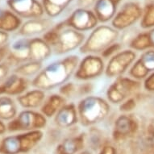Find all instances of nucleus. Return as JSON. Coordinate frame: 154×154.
Returning <instances> with one entry per match:
<instances>
[{
	"instance_id": "1",
	"label": "nucleus",
	"mask_w": 154,
	"mask_h": 154,
	"mask_svg": "<svg viewBox=\"0 0 154 154\" xmlns=\"http://www.w3.org/2000/svg\"><path fill=\"white\" fill-rule=\"evenodd\" d=\"M80 62L77 55L67 56L42 69L32 81V86L41 91H51L65 85L74 74Z\"/></svg>"
},
{
	"instance_id": "2",
	"label": "nucleus",
	"mask_w": 154,
	"mask_h": 154,
	"mask_svg": "<svg viewBox=\"0 0 154 154\" xmlns=\"http://www.w3.org/2000/svg\"><path fill=\"white\" fill-rule=\"evenodd\" d=\"M9 47L7 57L8 65L20 66L29 61L42 62L53 51L43 38H23L13 42Z\"/></svg>"
},
{
	"instance_id": "3",
	"label": "nucleus",
	"mask_w": 154,
	"mask_h": 154,
	"mask_svg": "<svg viewBox=\"0 0 154 154\" xmlns=\"http://www.w3.org/2000/svg\"><path fill=\"white\" fill-rule=\"evenodd\" d=\"M43 39L57 55H63L80 48L85 41L83 33L69 28L62 23L48 30Z\"/></svg>"
},
{
	"instance_id": "4",
	"label": "nucleus",
	"mask_w": 154,
	"mask_h": 154,
	"mask_svg": "<svg viewBox=\"0 0 154 154\" xmlns=\"http://www.w3.org/2000/svg\"><path fill=\"white\" fill-rule=\"evenodd\" d=\"M79 120L83 126H91L106 119L110 112V105L98 96H86L77 107Z\"/></svg>"
},
{
	"instance_id": "5",
	"label": "nucleus",
	"mask_w": 154,
	"mask_h": 154,
	"mask_svg": "<svg viewBox=\"0 0 154 154\" xmlns=\"http://www.w3.org/2000/svg\"><path fill=\"white\" fill-rule=\"evenodd\" d=\"M119 37L117 29L109 26H99L90 34L79 50L84 54H95L103 53L109 46L113 45Z\"/></svg>"
},
{
	"instance_id": "6",
	"label": "nucleus",
	"mask_w": 154,
	"mask_h": 154,
	"mask_svg": "<svg viewBox=\"0 0 154 154\" xmlns=\"http://www.w3.org/2000/svg\"><path fill=\"white\" fill-rule=\"evenodd\" d=\"M42 136V131L35 130L27 133L8 137L3 140L0 147V152L6 154H15L20 152L28 151L37 144Z\"/></svg>"
},
{
	"instance_id": "7",
	"label": "nucleus",
	"mask_w": 154,
	"mask_h": 154,
	"mask_svg": "<svg viewBox=\"0 0 154 154\" xmlns=\"http://www.w3.org/2000/svg\"><path fill=\"white\" fill-rule=\"evenodd\" d=\"M46 117L42 113L31 110H24L9 122L8 128L10 131H35L45 128Z\"/></svg>"
},
{
	"instance_id": "8",
	"label": "nucleus",
	"mask_w": 154,
	"mask_h": 154,
	"mask_svg": "<svg viewBox=\"0 0 154 154\" xmlns=\"http://www.w3.org/2000/svg\"><path fill=\"white\" fill-rule=\"evenodd\" d=\"M104 67V61L102 57L89 54L79 62L73 76L76 79L83 81L96 79L103 73Z\"/></svg>"
},
{
	"instance_id": "9",
	"label": "nucleus",
	"mask_w": 154,
	"mask_h": 154,
	"mask_svg": "<svg viewBox=\"0 0 154 154\" xmlns=\"http://www.w3.org/2000/svg\"><path fill=\"white\" fill-rule=\"evenodd\" d=\"M139 87V82L128 78L119 77L106 91L109 102L114 104L122 103Z\"/></svg>"
},
{
	"instance_id": "10",
	"label": "nucleus",
	"mask_w": 154,
	"mask_h": 154,
	"mask_svg": "<svg viewBox=\"0 0 154 154\" xmlns=\"http://www.w3.org/2000/svg\"><path fill=\"white\" fill-rule=\"evenodd\" d=\"M136 58V53L131 50L118 52L112 56L106 66L105 74L109 78L121 77Z\"/></svg>"
},
{
	"instance_id": "11",
	"label": "nucleus",
	"mask_w": 154,
	"mask_h": 154,
	"mask_svg": "<svg viewBox=\"0 0 154 154\" xmlns=\"http://www.w3.org/2000/svg\"><path fill=\"white\" fill-rule=\"evenodd\" d=\"M64 23L69 28L81 32L95 28L98 23V19L94 12L84 8H80L73 12Z\"/></svg>"
},
{
	"instance_id": "12",
	"label": "nucleus",
	"mask_w": 154,
	"mask_h": 154,
	"mask_svg": "<svg viewBox=\"0 0 154 154\" xmlns=\"http://www.w3.org/2000/svg\"><path fill=\"white\" fill-rule=\"evenodd\" d=\"M8 5L15 15L28 19L41 17L45 11L37 0H8Z\"/></svg>"
},
{
	"instance_id": "13",
	"label": "nucleus",
	"mask_w": 154,
	"mask_h": 154,
	"mask_svg": "<svg viewBox=\"0 0 154 154\" xmlns=\"http://www.w3.org/2000/svg\"><path fill=\"white\" fill-rule=\"evenodd\" d=\"M141 15V9L133 3L124 4L112 20L114 28L122 30L133 24Z\"/></svg>"
},
{
	"instance_id": "14",
	"label": "nucleus",
	"mask_w": 154,
	"mask_h": 154,
	"mask_svg": "<svg viewBox=\"0 0 154 154\" xmlns=\"http://www.w3.org/2000/svg\"><path fill=\"white\" fill-rule=\"evenodd\" d=\"M28 82L23 77L12 74L0 83V95H20L28 89Z\"/></svg>"
},
{
	"instance_id": "15",
	"label": "nucleus",
	"mask_w": 154,
	"mask_h": 154,
	"mask_svg": "<svg viewBox=\"0 0 154 154\" xmlns=\"http://www.w3.org/2000/svg\"><path fill=\"white\" fill-rule=\"evenodd\" d=\"M55 123L61 128H69L79 121L78 111L73 103L66 104L55 115Z\"/></svg>"
},
{
	"instance_id": "16",
	"label": "nucleus",
	"mask_w": 154,
	"mask_h": 154,
	"mask_svg": "<svg viewBox=\"0 0 154 154\" xmlns=\"http://www.w3.org/2000/svg\"><path fill=\"white\" fill-rule=\"evenodd\" d=\"M152 70H154V52L149 51L144 53L139 61L134 64L129 74L135 79H143Z\"/></svg>"
},
{
	"instance_id": "17",
	"label": "nucleus",
	"mask_w": 154,
	"mask_h": 154,
	"mask_svg": "<svg viewBox=\"0 0 154 154\" xmlns=\"http://www.w3.org/2000/svg\"><path fill=\"white\" fill-rule=\"evenodd\" d=\"M45 99V91L35 89L17 96L16 100L22 107L25 109H35L43 105Z\"/></svg>"
},
{
	"instance_id": "18",
	"label": "nucleus",
	"mask_w": 154,
	"mask_h": 154,
	"mask_svg": "<svg viewBox=\"0 0 154 154\" xmlns=\"http://www.w3.org/2000/svg\"><path fill=\"white\" fill-rule=\"evenodd\" d=\"M120 0H97L94 4V14L98 20L106 22L111 20L116 12Z\"/></svg>"
},
{
	"instance_id": "19",
	"label": "nucleus",
	"mask_w": 154,
	"mask_h": 154,
	"mask_svg": "<svg viewBox=\"0 0 154 154\" xmlns=\"http://www.w3.org/2000/svg\"><path fill=\"white\" fill-rule=\"evenodd\" d=\"M51 22L48 20H38L33 19L32 20L26 22L21 26L19 31V34L24 36H30L45 32L50 28Z\"/></svg>"
},
{
	"instance_id": "20",
	"label": "nucleus",
	"mask_w": 154,
	"mask_h": 154,
	"mask_svg": "<svg viewBox=\"0 0 154 154\" xmlns=\"http://www.w3.org/2000/svg\"><path fill=\"white\" fill-rule=\"evenodd\" d=\"M66 99L64 96L60 94H53L48 97L41 106V113L45 116L53 117L57 113V111L66 105Z\"/></svg>"
},
{
	"instance_id": "21",
	"label": "nucleus",
	"mask_w": 154,
	"mask_h": 154,
	"mask_svg": "<svg viewBox=\"0 0 154 154\" xmlns=\"http://www.w3.org/2000/svg\"><path fill=\"white\" fill-rule=\"evenodd\" d=\"M21 25V20L15 13L9 11L0 10V31L13 32Z\"/></svg>"
},
{
	"instance_id": "22",
	"label": "nucleus",
	"mask_w": 154,
	"mask_h": 154,
	"mask_svg": "<svg viewBox=\"0 0 154 154\" xmlns=\"http://www.w3.org/2000/svg\"><path fill=\"white\" fill-rule=\"evenodd\" d=\"M17 116V106L9 96H0V119L12 120Z\"/></svg>"
},
{
	"instance_id": "23",
	"label": "nucleus",
	"mask_w": 154,
	"mask_h": 154,
	"mask_svg": "<svg viewBox=\"0 0 154 154\" xmlns=\"http://www.w3.org/2000/svg\"><path fill=\"white\" fill-rule=\"evenodd\" d=\"M136 128V123L131 120L126 115L119 116L115 122V136L122 137L127 136L131 131H133Z\"/></svg>"
},
{
	"instance_id": "24",
	"label": "nucleus",
	"mask_w": 154,
	"mask_h": 154,
	"mask_svg": "<svg viewBox=\"0 0 154 154\" xmlns=\"http://www.w3.org/2000/svg\"><path fill=\"white\" fill-rule=\"evenodd\" d=\"M72 0H43V8L45 13L50 17L60 15Z\"/></svg>"
},
{
	"instance_id": "25",
	"label": "nucleus",
	"mask_w": 154,
	"mask_h": 154,
	"mask_svg": "<svg viewBox=\"0 0 154 154\" xmlns=\"http://www.w3.org/2000/svg\"><path fill=\"white\" fill-rule=\"evenodd\" d=\"M42 62L41 61H29L26 63L21 64L18 66L15 69V74L20 76V77H32V76H36L40 71L42 69Z\"/></svg>"
},
{
	"instance_id": "26",
	"label": "nucleus",
	"mask_w": 154,
	"mask_h": 154,
	"mask_svg": "<svg viewBox=\"0 0 154 154\" xmlns=\"http://www.w3.org/2000/svg\"><path fill=\"white\" fill-rule=\"evenodd\" d=\"M129 46L137 50L144 49L149 46H154V30L149 33L140 34L137 36L131 41Z\"/></svg>"
},
{
	"instance_id": "27",
	"label": "nucleus",
	"mask_w": 154,
	"mask_h": 154,
	"mask_svg": "<svg viewBox=\"0 0 154 154\" xmlns=\"http://www.w3.org/2000/svg\"><path fill=\"white\" fill-rule=\"evenodd\" d=\"M82 143L81 137L66 140L61 146L59 147V152L61 154H73L80 149Z\"/></svg>"
},
{
	"instance_id": "28",
	"label": "nucleus",
	"mask_w": 154,
	"mask_h": 154,
	"mask_svg": "<svg viewBox=\"0 0 154 154\" xmlns=\"http://www.w3.org/2000/svg\"><path fill=\"white\" fill-rule=\"evenodd\" d=\"M141 25L144 28H149L151 26H154V4L147 7Z\"/></svg>"
},
{
	"instance_id": "29",
	"label": "nucleus",
	"mask_w": 154,
	"mask_h": 154,
	"mask_svg": "<svg viewBox=\"0 0 154 154\" xmlns=\"http://www.w3.org/2000/svg\"><path fill=\"white\" fill-rule=\"evenodd\" d=\"M121 48V45L119 43H114L113 45H111V46H109L108 48L105 49V50L102 53V56L105 57V58H107V57H110L111 56H114L116 53H118V51L120 50Z\"/></svg>"
},
{
	"instance_id": "30",
	"label": "nucleus",
	"mask_w": 154,
	"mask_h": 154,
	"mask_svg": "<svg viewBox=\"0 0 154 154\" xmlns=\"http://www.w3.org/2000/svg\"><path fill=\"white\" fill-rule=\"evenodd\" d=\"M9 69V65L7 62L0 64V83H2L8 78Z\"/></svg>"
},
{
	"instance_id": "31",
	"label": "nucleus",
	"mask_w": 154,
	"mask_h": 154,
	"mask_svg": "<svg viewBox=\"0 0 154 154\" xmlns=\"http://www.w3.org/2000/svg\"><path fill=\"white\" fill-rule=\"evenodd\" d=\"M136 106V103L133 99H128L126 102H124V103H122L120 105V111H131Z\"/></svg>"
},
{
	"instance_id": "32",
	"label": "nucleus",
	"mask_w": 154,
	"mask_h": 154,
	"mask_svg": "<svg viewBox=\"0 0 154 154\" xmlns=\"http://www.w3.org/2000/svg\"><path fill=\"white\" fill-rule=\"evenodd\" d=\"M73 91H74V86H73V83H68L66 85H63L61 90H60L62 95L68 96V97L71 95V94L73 93Z\"/></svg>"
},
{
	"instance_id": "33",
	"label": "nucleus",
	"mask_w": 154,
	"mask_h": 154,
	"mask_svg": "<svg viewBox=\"0 0 154 154\" xmlns=\"http://www.w3.org/2000/svg\"><path fill=\"white\" fill-rule=\"evenodd\" d=\"M8 52H9V47L8 46H3L2 48H0V64L2 63V61L8 57Z\"/></svg>"
},
{
	"instance_id": "34",
	"label": "nucleus",
	"mask_w": 154,
	"mask_h": 154,
	"mask_svg": "<svg viewBox=\"0 0 154 154\" xmlns=\"http://www.w3.org/2000/svg\"><path fill=\"white\" fill-rule=\"evenodd\" d=\"M145 87L149 90L154 91V74L145 82Z\"/></svg>"
},
{
	"instance_id": "35",
	"label": "nucleus",
	"mask_w": 154,
	"mask_h": 154,
	"mask_svg": "<svg viewBox=\"0 0 154 154\" xmlns=\"http://www.w3.org/2000/svg\"><path fill=\"white\" fill-rule=\"evenodd\" d=\"M100 154H116V150L112 147H105Z\"/></svg>"
},
{
	"instance_id": "36",
	"label": "nucleus",
	"mask_w": 154,
	"mask_h": 154,
	"mask_svg": "<svg viewBox=\"0 0 154 154\" xmlns=\"http://www.w3.org/2000/svg\"><path fill=\"white\" fill-rule=\"evenodd\" d=\"M94 2V0H79V4L81 7H88Z\"/></svg>"
},
{
	"instance_id": "37",
	"label": "nucleus",
	"mask_w": 154,
	"mask_h": 154,
	"mask_svg": "<svg viewBox=\"0 0 154 154\" xmlns=\"http://www.w3.org/2000/svg\"><path fill=\"white\" fill-rule=\"evenodd\" d=\"M6 130H7V127L4 124V123L0 119V134L5 133Z\"/></svg>"
}]
</instances>
